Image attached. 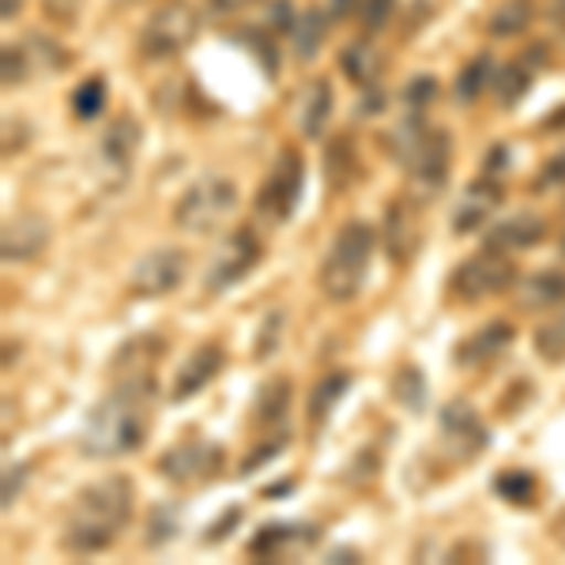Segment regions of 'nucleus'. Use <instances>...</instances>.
Segmentation results:
<instances>
[{
    "mask_svg": "<svg viewBox=\"0 0 565 565\" xmlns=\"http://www.w3.org/2000/svg\"><path fill=\"white\" fill-rule=\"evenodd\" d=\"M178 535V509H167V505H159L151 513V521H148V543L151 546H162V543H170Z\"/></svg>",
    "mask_w": 565,
    "mask_h": 565,
    "instance_id": "nucleus-36",
    "label": "nucleus"
},
{
    "mask_svg": "<svg viewBox=\"0 0 565 565\" xmlns=\"http://www.w3.org/2000/svg\"><path fill=\"white\" fill-rule=\"evenodd\" d=\"M106 98H109L106 79L103 76H87L84 84L72 90V114H76L79 121H95V117L106 109Z\"/></svg>",
    "mask_w": 565,
    "mask_h": 565,
    "instance_id": "nucleus-28",
    "label": "nucleus"
},
{
    "mask_svg": "<svg viewBox=\"0 0 565 565\" xmlns=\"http://www.w3.org/2000/svg\"><path fill=\"white\" fill-rule=\"evenodd\" d=\"M558 249H562V257H565V234H562V242H558Z\"/></svg>",
    "mask_w": 565,
    "mask_h": 565,
    "instance_id": "nucleus-49",
    "label": "nucleus"
},
{
    "mask_svg": "<svg viewBox=\"0 0 565 565\" xmlns=\"http://www.w3.org/2000/svg\"><path fill=\"white\" fill-rule=\"evenodd\" d=\"M415 238H418V231H415L412 212H407L404 204H392L388 218H385V245H388L392 260L404 264V257H412V253H415Z\"/></svg>",
    "mask_w": 565,
    "mask_h": 565,
    "instance_id": "nucleus-23",
    "label": "nucleus"
},
{
    "mask_svg": "<svg viewBox=\"0 0 565 565\" xmlns=\"http://www.w3.org/2000/svg\"><path fill=\"white\" fill-rule=\"evenodd\" d=\"M328 117H332V84H328V79H317V84L309 87L306 106H302V132L309 140H317V136L324 132Z\"/></svg>",
    "mask_w": 565,
    "mask_h": 565,
    "instance_id": "nucleus-26",
    "label": "nucleus"
},
{
    "mask_svg": "<svg viewBox=\"0 0 565 565\" xmlns=\"http://www.w3.org/2000/svg\"><path fill=\"white\" fill-rule=\"evenodd\" d=\"M23 476H26V468H23V463H12V468H4V509L15 501V490H20Z\"/></svg>",
    "mask_w": 565,
    "mask_h": 565,
    "instance_id": "nucleus-43",
    "label": "nucleus"
},
{
    "mask_svg": "<svg viewBox=\"0 0 565 565\" xmlns=\"http://www.w3.org/2000/svg\"><path fill=\"white\" fill-rule=\"evenodd\" d=\"M328 185L332 189H348L351 181V167H354V154H351V140L348 136H335L332 143H328Z\"/></svg>",
    "mask_w": 565,
    "mask_h": 565,
    "instance_id": "nucleus-33",
    "label": "nucleus"
},
{
    "mask_svg": "<svg viewBox=\"0 0 565 565\" xmlns=\"http://www.w3.org/2000/svg\"><path fill=\"white\" fill-rule=\"evenodd\" d=\"M513 340H516V328L509 324V321H494V324L479 328L471 340L460 343V348H457V362H460V366H487V362H494Z\"/></svg>",
    "mask_w": 565,
    "mask_h": 565,
    "instance_id": "nucleus-18",
    "label": "nucleus"
},
{
    "mask_svg": "<svg viewBox=\"0 0 565 565\" xmlns=\"http://www.w3.org/2000/svg\"><path fill=\"white\" fill-rule=\"evenodd\" d=\"M449 287L457 302H482V298L505 295V290L516 287V264L509 260V253L482 249L452 271Z\"/></svg>",
    "mask_w": 565,
    "mask_h": 565,
    "instance_id": "nucleus-7",
    "label": "nucleus"
},
{
    "mask_svg": "<svg viewBox=\"0 0 565 565\" xmlns=\"http://www.w3.org/2000/svg\"><path fill=\"white\" fill-rule=\"evenodd\" d=\"M200 34V15L189 0H167L148 15L140 31V53L148 61H167L178 57L181 50L196 42Z\"/></svg>",
    "mask_w": 565,
    "mask_h": 565,
    "instance_id": "nucleus-6",
    "label": "nucleus"
},
{
    "mask_svg": "<svg viewBox=\"0 0 565 565\" xmlns=\"http://www.w3.org/2000/svg\"><path fill=\"white\" fill-rule=\"evenodd\" d=\"M392 12H396V0H362L359 20L366 31H381V26L392 20Z\"/></svg>",
    "mask_w": 565,
    "mask_h": 565,
    "instance_id": "nucleus-37",
    "label": "nucleus"
},
{
    "mask_svg": "<svg viewBox=\"0 0 565 565\" xmlns=\"http://www.w3.org/2000/svg\"><path fill=\"white\" fill-rule=\"evenodd\" d=\"M260 264V242L249 226H238V231L226 234V242L218 245V253L212 257V268H207V290L218 295V290H231L234 282H242L253 268Z\"/></svg>",
    "mask_w": 565,
    "mask_h": 565,
    "instance_id": "nucleus-11",
    "label": "nucleus"
},
{
    "mask_svg": "<svg viewBox=\"0 0 565 565\" xmlns=\"http://www.w3.org/2000/svg\"><path fill=\"white\" fill-rule=\"evenodd\" d=\"M223 362H226V354H223V348H218V343H204V348H196L185 362H181V370L174 373V385H170V399H174V404H181V399L196 396L200 388H207L218 377Z\"/></svg>",
    "mask_w": 565,
    "mask_h": 565,
    "instance_id": "nucleus-15",
    "label": "nucleus"
},
{
    "mask_svg": "<svg viewBox=\"0 0 565 565\" xmlns=\"http://www.w3.org/2000/svg\"><path fill=\"white\" fill-rule=\"evenodd\" d=\"M45 245H50V223H45L39 212H20L4 223L0 257H4V264H23V260L39 257Z\"/></svg>",
    "mask_w": 565,
    "mask_h": 565,
    "instance_id": "nucleus-14",
    "label": "nucleus"
},
{
    "mask_svg": "<svg viewBox=\"0 0 565 565\" xmlns=\"http://www.w3.org/2000/svg\"><path fill=\"white\" fill-rule=\"evenodd\" d=\"M185 276H189V253L178 249V245H162V249H151L136 260L129 287L136 298H162V295H174L181 282H185Z\"/></svg>",
    "mask_w": 565,
    "mask_h": 565,
    "instance_id": "nucleus-10",
    "label": "nucleus"
},
{
    "mask_svg": "<svg viewBox=\"0 0 565 565\" xmlns=\"http://www.w3.org/2000/svg\"><path fill=\"white\" fill-rule=\"evenodd\" d=\"M351 388V373H328L324 381H317L313 392H309V426H324L332 407L340 404V396Z\"/></svg>",
    "mask_w": 565,
    "mask_h": 565,
    "instance_id": "nucleus-24",
    "label": "nucleus"
},
{
    "mask_svg": "<svg viewBox=\"0 0 565 565\" xmlns=\"http://www.w3.org/2000/svg\"><path fill=\"white\" fill-rule=\"evenodd\" d=\"M4 84H23V50L20 45H4Z\"/></svg>",
    "mask_w": 565,
    "mask_h": 565,
    "instance_id": "nucleus-41",
    "label": "nucleus"
},
{
    "mask_svg": "<svg viewBox=\"0 0 565 565\" xmlns=\"http://www.w3.org/2000/svg\"><path fill=\"white\" fill-rule=\"evenodd\" d=\"M132 482L125 476L95 479L76 494L61 546L68 554H103L106 546L117 543L121 527L132 521Z\"/></svg>",
    "mask_w": 565,
    "mask_h": 565,
    "instance_id": "nucleus-2",
    "label": "nucleus"
},
{
    "mask_svg": "<svg viewBox=\"0 0 565 565\" xmlns=\"http://www.w3.org/2000/svg\"><path fill=\"white\" fill-rule=\"evenodd\" d=\"M540 185H565V154L546 162L543 174H540Z\"/></svg>",
    "mask_w": 565,
    "mask_h": 565,
    "instance_id": "nucleus-44",
    "label": "nucleus"
},
{
    "mask_svg": "<svg viewBox=\"0 0 565 565\" xmlns=\"http://www.w3.org/2000/svg\"><path fill=\"white\" fill-rule=\"evenodd\" d=\"M392 392H396V399L407 407V412H423L426 407V381L423 373H418L415 366H404L396 373V381H392Z\"/></svg>",
    "mask_w": 565,
    "mask_h": 565,
    "instance_id": "nucleus-34",
    "label": "nucleus"
},
{
    "mask_svg": "<svg viewBox=\"0 0 565 565\" xmlns=\"http://www.w3.org/2000/svg\"><path fill=\"white\" fill-rule=\"evenodd\" d=\"M490 84H494V61H490V53H479V57L460 72V79H457V98H460V103H476V98H479Z\"/></svg>",
    "mask_w": 565,
    "mask_h": 565,
    "instance_id": "nucleus-27",
    "label": "nucleus"
},
{
    "mask_svg": "<svg viewBox=\"0 0 565 565\" xmlns=\"http://www.w3.org/2000/svg\"><path fill=\"white\" fill-rule=\"evenodd\" d=\"M373 245H377V234H373L370 223H359V218L335 231L321 260V290L328 302H351L359 295L373 260Z\"/></svg>",
    "mask_w": 565,
    "mask_h": 565,
    "instance_id": "nucleus-4",
    "label": "nucleus"
},
{
    "mask_svg": "<svg viewBox=\"0 0 565 565\" xmlns=\"http://www.w3.org/2000/svg\"><path fill=\"white\" fill-rule=\"evenodd\" d=\"M328 34V20L324 12H317V8H309V12L302 15V20L295 23V53L298 61H309L317 53V45L324 42Z\"/></svg>",
    "mask_w": 565,
    "mask_h": 565,
    "instance_id": "nucleus-31",
    "label": "nucleus"
},
{
    "mask_svg": "<svg viewBox=\"0 0 565 565\" xmlns=\"http://www.w3.org/2000/svg\"><path fill=\"white\" fill-rule=\"evenodd\" d=\"M279 324H282V313H279V309H276V313H268V321H264V332H260V340L253 343V359H268V354H271V348H276Z\"/></svg>",
    "mask_w": 565,
    "mask_h": 565,
    "instance_id": "nucleus-38",
    "label": "nucleus"
},
{
    "mask_svg": "<svg viewBox=\"0 0 565 565\" xmlns=\"http://www.w3.org/2000/svg\"><path fill=\"white\" fill-rule=\"evenodd\" d=\"M535 490H540L535 487V479L521 468H505L494 479V494L505 498L509 505H535Z\"/></svg>",
    "mask_w": 565,
    "mask_h": 565,
    "instance_id": "nucleus-30",
    "label": "nucleus"
},
{
    "mask_svg": "<svg viewBox=\"0 0 565 565\" xmlns=\"http://www.w3.org/2000/svg\"><path fill=\"white\" fill-rule=\"evenodd\" d=\"M302 185H306L302 154H298L295 148H282L268 181H264L260 193H257V215L264 218V223H287L298 207Z\"/></svg>",
    "mask_w": 565,
    "mask_h": 565,
    "instance_id": "nucleus-8",
    "label": "nucleus"
},
{
    "mask_svg": "<svg viewBox=\"0 0 565 565\" xmlns=\"http://www.w3.org/2000/svg\"><path fill=\"white\" fill-rule=\"evenodd\" d=\"M490 87H494L501 106H516L527 95V87H532V72H527L524 65H501L494 72V84Z\"/></svg>",
    "mask_w": 565,
    "mask_h": 565,
    "instance_id": "nucleus-29",
    "label": "nucleus"
},
{
    "mask_svg": "<svg viewBox=\"0 0 565 565\" xmlns=\"http://www.w3.org/2000/svg\"><path fill=\"white\" fill-rule=\"evenodd\" d=\"M162 359L159 335H136L114 354V381H154V366Z\"/></svg>",
    "mask_w": 565,
    "mask_h": 565,
    "instance_id": "nucleus-17",
    "label": "nucleus"
},
{
    "mask_svg": "<svg viewBox=\"0 0 565 565\" xmlns=\"http://www.w3.org/2000/svg\"><path fill=\"white\" fill-rule=\"evenodd\" d=\"M290 15H295L290 0H276V4H271V31H295L298 20H290Z\"/></svg>",
    "mask_w": 565,
    "mask_h": 565,
    "instance_id": "nucleus-42",
    "label": "nucleus"
},
{
    "mask_svg": "<svg viewBox=\"0 0 565 565\" xmlns=\"http://www.w3.org/2000/svg\"><path fill=\"white\" fill-rule=\"evenodd\" d=\"M535 351H540L546 362H565V313L558 321H546L540 332H535Z\"/></svg>",
    "mask_w": 565,
    "mask_h": 565,
    "instance_id": "nucleus-35",
    "label": "nucleus"
},
{
    "mask_svg": "<svg viewBox=\"0 0 565 565\" xmlns=\"http://www.w3.org/2000/svg\"><path fill=\"white\" fill-rule=\"evenodd\" d=\"M317 535L309 532V527H298V524H268L260 527L257 535L249 540V554L260 562H276L282 558L287 551H295V546H309Z\"/></svg>",
    "mask_w": 565,
    "mask_h": 565,
    "instance_id": "nucleus-20",
    "label": "nucleus"
},
{
    "mask_svg": "<svg viewBox=\"0 0 565 565\" xmlns=\"http://www.w3.org/2000/svg\"><path fill=\"white\" fill-rule=\"evenodd\" d=\"M437 95V84H434V79L430 76H418L415 79V84L412 87H407V106H412V109H426V103H430V98Z\"/></svg>",
    "mask_w": 565,
    "mask_h": 565,
    "instance_id": "nucleus-39",
    "label": "nucleus"
},
{
    "mask_svg": "<svg viewBox=\"0 0 565 565\" xmlns=\"http://www.w3.org/2000/svg\"><path fill=\"white\" fill-rule=\"evenodd\" d=\"M340 65H343V72H348V76L359 87H373L381 79V72H385V61H381V53L373 50L370 42L348 45V50L340 53Z\"/></svg>",
    "mask_w": 565,
    "mask_h": 565,
    "instance_id": "nucleus-22",
    "label": "nucleus"
},
{
    "mask_svg": "<svg viewBox=\"0 0 565 565\" xmlns=\"http://www.w3.org/2000/svg\"><path fill=\"white\" fill-rule=\"evenodd\" d=\"M498 207H501V185L490 174H482L479 181H471L468 185L457 215H452V226H457V234H471V231H479V226L487 223Z\"/></svg>",
    "mask_w": 565,
    "mask_h": 565,
    "instance_id": "nucleus-16",
    "label": "nucleus"
},
{
    "mask_svg": "<svg viewBox=\"0 0 565 565\" xmlns=\"http://www.w3.org/2000/svg\"><path fill=\"white\" fill-rule=\"evenodd\" d=\"M527 23H532V4H527V0H505L494 12V20H490V34L513 39V34L527 31Z\"/></svg>",
    "mask_w": 565,
    "mask_h": 565,
    "instance_id": "nucleus-32",
    "label": "nucleus"
},
{
    "mask_svg": "<svg viewBox=\"0 0 565 565\" xmlns=\"http://www.w3.org/2000/svg\"><path fill=\"white\" fill-rule=\"evenodd\" d=\"M437 426H441V449L449 452L452 460H476L490 441L487 423H482L476 415V407L463 404V399H449V404L441 407Z\"/></svg>",
    "mask_w": 565,
    "mask_h": 565,
    "instance_id": "nucleus-12",
    "label": "nucleus"
},
{
    "mask_svg": "<svg viewBox=\"0 0 565 565\" xmlns=\"http://www.w3.org/2000/svg\"><path fill=\"white\" fill-rule=\"evenodd\" d=\"M238 207V185L223 174L196 178L174 204V226L185 234H215Z\"/></svg>",
    "mask_w": 565,
    "mask_h": 565,
    "instance_id": "nucleus-5",
    "label": "nucleus"
},
{
    "mask_svg": "<svg viewBox=\"0 0 565 565\" xmlns=\"http://www.w3.org/2000/svg\"><path fill=\"white\" fill-rule=\"evenodd\" d=\"M565 302V276L562 271H535V276L521 279V290H516V306L521 309H551Z\"/></svg>",
    "mask_w": 565,
    "mask_h": 565,
    "instance_id": "nucleus-21",
    "label": "nucleus"
},
{
    "mask_svg": "<svg viewBox=\"0 0 565 565\" xmlns=\"http://www.w3.org/2000/svg\"><path fill=\"white\" fill-rule=\"evenodd\" d=\"M154 381H114L109 396L95 404L87 426L79 434V449L95 460H117L140 449L151 434V407H154Z\"/></svg>",
    "mask_w": 565,
    "mask_h": 565,
    "instance_id": "nucleus-1",
    "label": "nucleus"
},
{
    "mask_svg": "<svg viewBox=\"0 0 565 565\" xmlns=\"http://www.w3.org/2000/svg\"><path fill=\"white\" fill-rule=\"evenodd\" d=\"M253 412H257V423L260 426L282 423V418H287V412H290V381L287 377L264 381L260 392H257V404H253Z\"/></svg>",
    "mask_w": 565,
    "mask_h": 565,
    "instance_id": "nucleus-25",
    "label": "nucleus"
},
{
    "mask_svg": "<svg viewBox=\"0 0 565 565\" xmlns=\"http://www.w3.org/2000/svg\"><path fill=\"white\" fill-rule=\"evenodd\" d=\"M551 20L562 26L565 31V0H554V8H551Z\"/></svg>",
    "mask_w": 565,
    "mask_h": 565,
    "instance_id": "nucleus-47",
    "label": "nucleus"
},
{
    "mask_svg": "<svg viewBox=\"0 0 565 565\" xmlns=\"http://www.w3.org/2000/svg\"><path fill=\"white\" fill-rule=\"evenodd\" d=\"M282 445H287V437H271V445H264V449H253L249 457H245V463H242V476H249L253 468H260V463H268L271 457H276V452L282 449Z\"/></svg>",
    "mask_w": 565,
    "mask_h": 565,
    "instance_id": "nucleus-40",
    "label": "nucleus"
},
{
    "mask_svg": "<svg viewBox=\"0 0 565 565\" xmlns=\"http://www.w3.org/2000/svg\"><path fill=\"white\" fill-rule=\"evenodd\" d=\"M212 4L218 8V12H238V8L253 4V0H212Z\"/></svg>",
    "mask_w": 565,
    "mask_h": 565,
    "instance_id": "nucleus-46",
    "label": "nucleus"
},
{
    "mask_svg": "<svg viewBox=\"0 0 565 565\" xmlns=\"http://www.w3.org/2000/svg\"><path fill=\"white\" fill-rule=\"evenodd\" d=\"M140 125L132 121L129 114L114 117L109 121V129L103 132V140H98V162H103V174H109L114 181H125L136 162V154H140Z\"/></svg>",
    "mask_w": 565,
    "mask_h": 565,
    "instance_id": "nucleus-13",
    "label": "nucleus"
},
{
    "mask_svg": "<svg viewBox=\"0 0 565 565\" xmlns=\"http://www.w3.org/2000/svg\"><path fill=\"white\" fill-rule=\"evenodd\" d=\"M242 521V509H231V516H223L218 524L207 527V543H215V540H223V527H231V524H238Z\"/></svg>",
    "mask_w": 565,
    "mask_h": 565,
    "instance_id": "nucleus-45",
    "label": "nucleus"
},
{
    "mask_svg": "<svg viewBox=\"0 0 565 565\" xmlns=\"http://www.w3.org/2000/svg\"><path fill=\"white\" fill-rule=\"evenodd\" d=\"M223 471V449L207 437H185L159 457V476L181 487H204Z\"/></svg>",
    "mask_w": 565,
    "mask_h": 565,
    "instance_id": "nucleus-9",
    "label": "nucleus"
},
{
    "mask_svg": "<svg viewBox=\"0 0 565 565\" xmlns=\"http://www.w3.org/2000/svg\"><path fill=\"white\" fill-rule=\"evenodd\" d=\"M351 4H354V0H332V12H335V15H343Z\"/></svg>",
    "mask_w": 565,
    "mask_h": 565,
    "instance_id": "nucleus-48",
    "label": "nucleus"
},
{
    "mask_svg": "<svg viewBox=\"0 0 565 565\" xmlns=\"http://www.w3.org/2000/svg\"><path fill=\"white\" fill-rule=\"evenodd\" d=\"M388 148L423 193H437L445 185L452 162V143L449 132L430 129L423 121V109H412V117H404V125L388 136Z\"/></svg>",
    "mask_w": 565,
    "mask_h": 565,
    "instance_id": "nucleus-3",
    "label": "nucleus"
},
{
    "mask_svg": "<svg viewBox=\"0 0 565 565\" xmlns=\"http://www.w3.org/2000/svg\"><path fill=\"white\" fill-rule=\"evenodd\" d=\"M546 238V223L540 215H513L505 223L490 226L487 234V249L498 253H516V249H532Z\"/></svg>",
    "mask_w": 565,
    "mask_h": 565,
    "instance_id": "nucleus-19",
    "label": "nucleus"
}]
</instances>
